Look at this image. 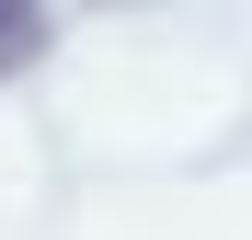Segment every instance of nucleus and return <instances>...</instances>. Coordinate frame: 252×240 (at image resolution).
Here are the masks:
<instances>
[{
  "label": "nucleus",
  "instance_id": "obj_1",
  "mask_svg": "<svg viewBox=\"0 0 252 240\" xmlns=\"http://www.w3.org/2000/svg\"><path fill=\"white\" fill-rule=\"evenodd\" d=\"M46 57V0H0V80Z\"/></svg>",
  "mask_w": 252,
  "mask_h": 240
}]
</instances>
